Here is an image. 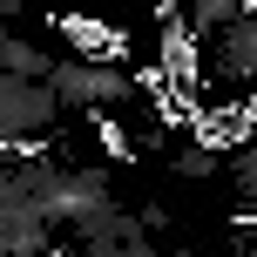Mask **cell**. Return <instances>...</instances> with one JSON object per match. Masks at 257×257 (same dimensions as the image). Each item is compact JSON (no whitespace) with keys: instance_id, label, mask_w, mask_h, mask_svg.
I'll list each match as a JSON object with an SVG mask.
<instances>
[{"instance_id":"6da1fadb","label":"cell","mask_w":257,"mask_h":257,"mask_svg":"<svg viewBox=\"0 0 257 257\" xmlns=\"http://www.w3.org/2000/svg\"><path fill=\"white\" fill-rule=\"evenodd\" d=\"M142 88H149V81L115 68L108 54H68V61H54V95H61V108H122V102H136Z\"/></svg>"},{"instance_id":"7a4b0ae2","label":"cell","mask_w":257,"mask_h":257,"mask_svg":"<svg viewBox=\"0 0 257 257\" xmlns=\"http://www.w3.org/2000/svg\"><path fill=\"white\" fill-rule=\"evenodd\" d=\"M54 115H61L54 81L0 75V136H7V142H27V136H41V128H54Z\"/></svg>"},{"instance_id":"3957f363","label":"cell","mask_w":257,"mask_h":257,"mask_svg":"<svg viewBox=\"0 0 257 257\" xmlns=\"http://www.w3.org/2000/svg\"><path fill=\"white\" fill-rule=\"evenodd\" d=\"M0 244L7 257H48L54 250V223L34 196H0Z\"/></svg>"},{"instance_id":"277c9868","label":"cell","mask_w":257,"mask_h":257,"mask_svg":"<svg viewBox=\"0 0 257 257\" xmlns=\"http://www.w3.org/2000/svg\"><path fill=\"white\" fill-rule=\"evenodd\" d=\"M217 48H223V68H230V75L257 81V14H244V21H230V27L217 34Z\"/></svg>"},{"instance_id":"5b68a950","label":"cell","mask_w":257,"mask_h":257,"mask_svg":"<svg viewBox=\"0 0 257 257\" xmlns=\"http://www.w3.org/2000/svg\"><path fill=\"white\" fill-rule=\"evenodd\" d=\"M0 68H7V75H21V81H54V54H41L34 41H21V34L0 41Z\"/></svg>"},{"instance_id":"8992f818","label":"cell","mask_w":257,"mask_h":257,"mask_svg":"<svg viewBox=\"0 0 257 257\" xmlns=\"http://www.w3.org/2000/svg\"><path fill=\"white\" fill-rule=\"evenodd\" d=\"M250 0H190V27L196 34H223L230 21H244Z\"/></svg>"},{"instance_id":"52a82bcc","label":"cell","mask_w":257,"mask_h":257,"mask_svg":"<svg viewBox=\"0 0 257 257\" xmlns=\"http://www.w3.org/2000/svg\"><path fill=\"white\" fill-rule=\"evenodd\" d=\"M169 169H176V176H217V169H223V149H210V142L176 149V156H169Z\"/></svg>"},{"instance_id":"ba28073f","label":"cell","mask_w":257,"mask_h":257,"mask_svg":"<svg viewBox=\"0 0 257 257\" xmlns=\"http://www.w3.org/2000/svg\"><path fill=\"white\" fill-rule=\"evenodd\" d=\"M81 257H163L156 237H128V244H81Z\"/></svg>"},{"instance_id":"9c48e42d","label":"cell","mask_w":257,"mask_h":257,"mask_svg":"<svg viewBox=\"0 0 257 257\" xmlns=\"http://www.w3.org/2000/svg\"><path fill=\"white\" fill-rule=\"evenodd\" d=\"M250 257H257V250H250Z\"/></svg>"}]
</instances>
